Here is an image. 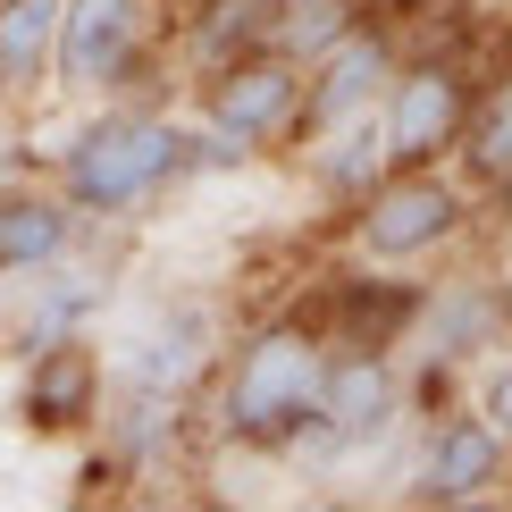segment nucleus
<instances>
[{"mask_svg": "<svg viewBox=\"0 0 512 512\" xmlns=\"http://www.w3.org/2000/svg\"><path fill=\"white\" fill-rule=\"evenodd\" d=\"M185 160H194V143H185L177 118L101 110L93 126H76L68 160H59V194H68V210H135V202H152Z\"/></svg>", "mask_w": 512, "mask_h": 512, "instance_id": "f257e3e1", "label": "nucleus"}, {"mask_svg": "<svg viewBox=\"0 0 512 512\" xmlns=\"http://www.w3.org/2000/svg\"><path fill=\"white\" fill-rule=\"evenodd\" d=\"M319 378H328V361H319L311 336L261 328L236 353V370H227V429H236L244 445L294 437L303 420H319Z\"/></svg>", "mask_w": 512, "mask_h": 512, "instance_id": "f03ea898", "label": "nucleus"}, {"mask_svg": "<svg viewBox=\"0 0 512 512\" xmlns=\"http://www.w3.org/2000/svg\"><path fill=\"white\" fill-rule=\"evenodd\" d=\"M294 118H303V59H286V51L227 59L219 84H210V135L219 143H269Z\"/></svg>", "mask_w": 512, "mask_h": 512, "instance_id": "7ed1b4c3", "label": "nucleus"}, {"mask_svg": "<svg viewBox=\"0 0 512 512\" xmlns=\"http://www.w3.org/2000/svg\"><path fill=\"white\" fill-rule=\"evenodd\" d=\"M462 227V202L454 185L420 177V168H403V177H387L370 194V210H361V244L378 252V261H412V252H437L445 236Z\"/></svg>", "mask_w": 512, "mask_h": 512, "instance_id": "20e7f679", "label": "nucleus"}, {"mask_svg": "<svg viewBox=\"0 0 512 512\" xmlns=\"http://www.w3.org/2000/svg\"><path fill=\"white\" fill-rule=\"evenodd\" d=\"M143 51V0H68L59 9V76L76 93H101Z\"/></svg>", "mask_w": 512, "mask_h": 512, "instance_id": "39448f33", "label": "nucleus"}, {"mask_svg": "<svg viewBox=\"0 0 512 512\" xmlns=\"http://www.w3.org/2000/svg\"><path fill=\"white\" fill-rule=\"evenodd\" d=\"M387 160H429V152H445V143L462 135V84H454V68H412V76H395L387 84Z\"/></svg>", "mask_w": 512, "mask_h": 512, "instance_id": "423d86ee", "label": "nucleus"}, {"mask_svg": "<svg viewBox=\"0 0 512 512\" xmlns=\"http://www.w3.org/2000/svg\"><path fill=\"white\" fill-rule=\"evenodd\" d=\"M387 84H395L387 42H378V34H336L328 51H319V76L303 84V118L311 126H353Z\"/></svg>", "mask_w": 512, "mask_h": 512, "instance_id": "0eeeda50", "label": "nucleus"}, {"mask_svg": "<svg viewBox=\"0 0 512 512\" xmlns=\"http://www.w3.org/2000/svg\"><path fill=\"white\" fill-rule=\"evenodd\" d=\"M59 9L68 0H9L0 9V93L26 101L59 76Z\"/></svg>", "mask_w": 512, "mask_h": 512, "instance_id": "6e6552de", "label": "nucleus"}, {"mask_svg": "<svg viewBox=\"0 0 512 512\" xmlns=\"http://www.w3.org/2000/svg\"><path fill=\"white\" fill-rule=\"evenodd\" d=\"M76 244V219H68V194H9L0 185V277H34L51 269L59 252Z\"/></svg>", "mask_w": 512, "mask_h": 512, "instance_id": "1a4fd4ad", "label": "nucleus"}, {"mask_svg": "<svg viewBox=\"0 0 512 512\" xmlns=\"http://www.w3.org/2000/svg\"><path fill=\"white\" fill-rule=\"evenodd\" d=\"M496 471H504V437H496V420H445L437 429V445H429V496L437 504H471V496H487L496 487Z\"/></svg>", "mask_w": 512, "mask_h": 512, "instance_id": "9d476101", "label": "nucleus"}, {"mask_svg": "<svg viewBox=\"0 0 512 512\" xmlns=\"http://www.w3.org/2000/svg\"><path fill=\"white\" fill-rule=\"evenodd\" d=\"M395 412V378L378 353H353V361H328V378H319V420H328L336 437H370L387 429Z\"/></svg>", "mask_w": 512, "mask_h": 512, "instance_id": "9b49d317", "label": "nucleus"}, {"mask_svg": "<svg viewBox=\"0 0 512 512\" xmlns=\"http://www.w3.org/2000/svg\"><path fill=\"white\" fill-rule=\"evenodd\" d=\"M34 420L42 429H68V420H84V403H93V353L84 345H51L34 361Z\"/></svg>", "mask_w": 512, "mask_h": 512, "instance_id": "f8f14e48", "label": "nucleus"}, {"mask_svg": "<svg viewBox=\"0 0 512 512\" xmlns=\"http://www.w3.org/2000/svg\"><path fill=\"white\" fill-rule=\"evenodd\" d=\"M471 143H479L471 160L487 168V177H512V84L487 101V118H479V135H471Z\"/></svg>", "mask_w": 512, "mask_h": 512, "instance_id": "ddd939ff", "label": "nucleus"}, {"mask_svg": "<svg viewBox=\"0 0 512 512\" xmlns=\"http://www.w3.org/2000/svg\"><path fill=\"white\" fill-rule=\"evenodd\" d=\"M378 160H387V126H353V135H336V152H328V177H336V185H361Z\"/></svg>", "mask_w": 512, "mask_h": 512, "instance_id": "4468645a", "label": "nucleus"}, {"mask_svg": "<svg viewBox=\"0 0 512 512\" xmlns=\"http://www.w3.org/2000/svg\"><path fill=\"white\" fill-rule=\"evenodd\" d=\"M261 9H277V0H219V9H210V26H202V51H236V42L261 26Z\"/></svg>", "mask_w": 512, "mask_h": 512, "instance_id": "2eb2a0df", "label": "nucleus"}, {"mask_svg": "<svg viewBox=\"0 0 512 512\" xmlns=\"http://www.w3.org/2000/svg\"><path fill=\"white\" fill-rule=\"evenodd\" d=\"M487 420H496V437L512 445V361H504L496 378H487Z\"/></svg>", "mask_w": 512, "mask_h": 512, "instance_id": "dca6fc26", "label": "nucleus"}, {"mask_svg": "<svg viewBox=\"0 0 512 512\" xmlns=\"http://www.w3.org/2000/svg\"><path fill=\"white\" fill-rule=\"evenodd\" d=\"M0 9H9V0H0Z\"/></svg>", "mask_w": 512, "mask_h": 512, "instance_id": "f3484780", "label": "nucleus"}]
</instances>
